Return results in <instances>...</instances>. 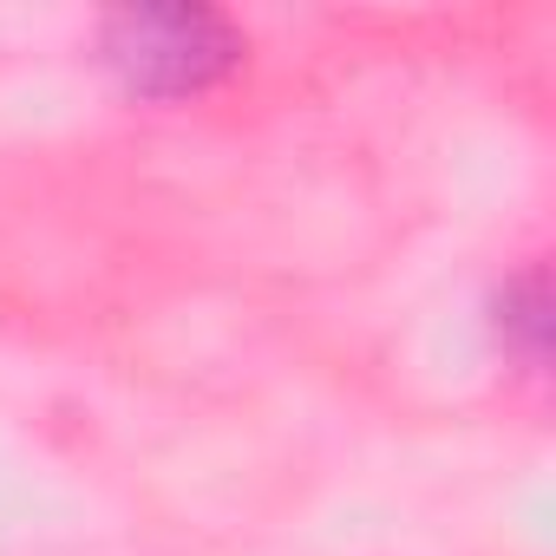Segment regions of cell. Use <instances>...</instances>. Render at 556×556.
I'll return each instance as SVG.
<instances>
[{"instance_id": "obj_1", "label": "cell", "mask_w": 556, "mask_h": 556, "mask_svg": "<svg viewBox=\"0 0 556 556\" xmlns=\"http://www.w3.org/2000/svg\"><path fill=\"white\" fill-rule=\"evenodd\" d=\"M105 60L131 92L184 99L216 86L242 60V40L210 8H131L105 21Z\"/></svg>"}]
</instances>
